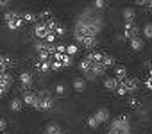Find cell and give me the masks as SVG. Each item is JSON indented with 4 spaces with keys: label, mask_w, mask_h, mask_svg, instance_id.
Listing matches in <instances>:
<instances>
[{
    "label": "cell",
    "mask_w": 152,
    "mask_h": 134,
    "mask_svg": "<svg viewBox=\"0 0 152 134\" xmlns=\"http://www.w3.org/2000/svg\"><path fill=\"white\" fill-rule=\"evenodd\" d=\"M104 27V20L99 15L97 9L93 7H86L79 18L75 20V27H73V38L77 41V45H81L84 39L90 38H99L100 31Z\"/></svg>",
    "instance_id": "6da1fadb"
},
{
    "label": "cell",
    "mask_w": 152,
    "mask_h": 134,
    "mask_svg": "<svg viewBox=\"0 0 152 134\" xmlns=\"http://www.w3.org/2000/svg\"><path fill=\"white\" fill-rule=\"evenodd\" d=\"M54 106H56V98L48 90H38L36 91V104H34L32 109L45 113V111L54 109Z\"/></svg>",
    "instance_id": "7a4b0ae2"
},
{
    "label": "cell",
    "mask_w": 152,
    "mask_h": 134,
    "mask_svg": "<svg viewBox=\"0 0 152 134\" xmlns=\"http://www.w3.org/2000/svg\"><path fill=\"white\" fill-rule=\"evenodd\" d=\"M107 134H131V120L127 114H120L111 120Z\"/></svg>",
    "instance_id": "3957f363"
},
{
    "label": "cell",
    "mask_w": 152,
    "mask_h": 134,
    "mask_svg": "<svg viewBox=\"0 0 152 134\" xmlns=\"http://www.w3.org/2000/svg\"><path fill=\"white\" fill-rule=\"evenodd\" d=\"M72 64H73V57L68 55V54H61L57 50H56V54L50 59V68H52V72L64 70V68H68V66H72Z\"/></svg>",
    "instance_id": "277c9868"
},
{
    "label": "cell",
    "mask_w": 152,
    "mask_h": 134,
    "mask_svg": "<svg viewBox=\"0 0 152 134\" xmlns=\"http://www.w3.org/2000/svg\"><path fill=\"white\" fill-rule=\"evenodd\" d=\"M4 23L9 31H18L22 29V25L25 23L23 22V13H18V11H6L4 13Z\"/></svg>",
    "instance_id": "5b68a950"
},
{
    "label": "cell",
    "mask_w": 152,
    "mask_h": 134,
    "mask_svg": "<svg viewBox=\"0 0 152 134\" xmlns=\"http://www.w3.org/2000/svg\"><path fill=\"white\" fill-rule=\"evenodd\" d=\"M138 88H140V81L136 77H127L125 81H120L118 90H116V95L118 97H127V95L136 93Z\"/></svg>",
    "instance_id": "8992f818"
},
{
    "label": "cell",
    "mask_w": 152,
    "mask_h": 134,
    "mask_svg": "<svg viewBox=\"0 0 152 134\" xmlns=\"http://www.w3.org/2000/svg\"><path fill=\"white\" fill-rule=\"evenodd\" d=\"M140 36V27H138V23L136 22H127V23H124V38L125 39H134V38H138Z\"/></svg>",
    "instance_id": "52a82bcc"
},
{
    "label": "cell",
    "mask_w": 152,
    "mask_h": 134,
    "mask_svg": "<svg viewBox=\"0 0 152 134\" xmlns=\"http://www.w3.org/2000/svg\"><path fill=\"white\" fill-rule=\"evenodd\" d=\"M13 82H15V79H13V75H11L9 72L4 74V75H0V97L7 95V91L11 90Z\"/></svg>",
    "instance_id": "ba28073f"
},
{
    "label": "cell",
    "mask_w": 152,
    "mask_h": 134,
    "mask_svg": "<svg viewBox=\"0 0 152 134\" xmlns=\"http://www.w3.org/2000/svg\"><path fill=\"white\" fill-rule=\"evenodd\" d=\"M18 79H20V86H22V90H23V91L32 90L34 77H32V74H31V72H22V74L18 75Z\"/></svg>",
    "instance_id": "9c48e42d"
},
{
    "label": "cell",
    "mask_w": 152,
    "mask_h": 134,
    "mask_svg": "<svg viewBox=\"0 0 152 134\" xmlns=\"http://www.w3.org/2000/svg\"><path fill=\"white\" fill-rule=\"evenodd\" d=\"M93 116L97 118V122L102 125V123H106L109 118H111V114H109V109H106V107H99L95 113H93Z\"/></svg>",
    "instance_id": "30bf717a"
},
{
    "label": "cell",
    "mask_w": 152,
    "mask_h": 134,
    "mask_svg": "<svg viewBox=\"0 0 152 134\" xmlns=\"http://www.w3.org/2000/svg\"><path fill=\"white\" fill-rule=\"evenodd\" d=\"M11 64H13V63H11V57H9V55L0 54V75H4V74L9 72Z\"/></svg>",
    "instance_id": "8fae6325"
},
{
    "label": "cell",
    "mask_w": 152,
    "mask_h": 134,
    "mask_svg": "<svg viewBox=\"0 0 152 134\" xmlns=\"http://www.w3.org/2000/svg\"><path fill=\"white\" fill-rule=\"evenodd\" d=\"M118 84H120V81L113 75V77H106L104 79V88L107 90V91H113V93H116V90H118Z\"/></svg>",
    "instance_id": "7c38bea8"
},
{
    "label": "cell",
    "mask_w": 152,
    "mask_h": 134,
    "mask_svg": "<svg viewBox=\"0 0 152 134\" xmlns=\"http://www.w3.org/2000/svg\"><path fill=\"white\" fill-rule=\"evenodd\" d=\"M22 100H23V104H25V106L34 107V104H36V91H34V90H27V91H23Z\"/></svg>",
    "instance_id": "4fadbf2b"
},
{
    "label": "cell",
    "mask_w": 152,
    "mask_h": 134,
    "mask_svg": "<svg viewBox=\"0 0 152 134\" xmlns=\"http://www.w3.org/2000/svg\"><path fill=\"white\" fill-rule=\"evenodd\" d=\"M129 47H131L134 52H141V50L145 48V39H143L141 36H138V38H134V39L129 41Z\"/></svg>",
    "instance_id": "5bb4252c"
},
{
    "label": "cell",
    "mask_w": 152,
    "mask_h": 134,
    "mask_svg": "<svg viewBox=\"0 0 152 134\" xmlns=\"http://www.w3.org/2000/svg\"><path fill=\"white\" fill-rule=\"evenodd\" d=\"M115 77H116L118 81H125V79L129 77L125 66H122V64H116V66H115Z\"/></svg>",
    "instance_id": "9a60e30c"
},
{
    "label": "cell",
    "mask_w": 152,
    "mask_h": 134,
    "mask_svg": "<svg viewBox=\"0 0 152 134\" xmlns=\"http://www.w3.org/2000/svg\"><path fill=\"white\" fill-rule=\"evenodd\" d=\"M73 90L77 93H83L86 90V79L84 77H75L73 79Z\"/></svg>",
    "instance_id": "2e32d148"
},
{
    "label": "cell",
    "mask_w": 152,
    "mask_h": 134,
    "mask_svg": "<svg viewBox=\"0 0 152 134\" xmlns=\"http://www.w3.org/2000/svg\"><path fill=\"white\" fill-rule=\"evenodd\" d=\"M23 106H25V104H23V100H22V98H18V97H16V98H13V100L9 102V109H11L13 113H20V111L23 109Z\"/></svg>",
    "instance_id": "e0dca14e"
},
{
    "label": "cell",
    "mask_w": 152,
    "mask_h": 134,
    "mask_svg": "<svg viewBox=\"0 0 152 134\" xmlns=\"http://www.w3.org/2000/svg\"><path fill=\"white\" fill-rule=\"evenodd\" d=\"M124 20H125V23L127 22H136V11L132 7H125L124 9Z\"/></svg>",
    "instance_id": "ac0fdd59"
},
{
    "label": "cell",
    "mask_w": 152,
    "mask_h": 134,
    "mask_svg": "<svg viewBox=\"0 0 152 134\" xmlns=\"http://www.w3.org/2000/svg\"><path fill=\"white\" fill-rule=\"evenodd\" d=\"M43 132H45V134H59V132H63V129H61L57 123H54V122H52V123H48V125L45 127V130H43Z\"/></svg>",
    "instance_id": "d6986e66"
},
{
    "label": "cell",
    "mask_w": 152,
    "mask_h": 134,
    "mask_svg": "<svg viewBox=\"0 0 152 134\" xmlns=\"http://www.w3.org/2000/svg\"><path fill=\"white\" fill-rule=\"evenodd\" d=\"M23 22L25 23H38V15L32 11H25L23 13Z\"/></svg>",
    "instance_id": "ffe728a7"
},
{
    "label": "cell",
    "mask_w": 152,
    "mask_h": 134,
    "mask_svg": "<svg viewBox=\"0 0 152 134\" xmlns=\"http://www.w3.org/2000/svg\"><path fill=\"white\" fill-rule=\"evenodd\" d=\"M141 34H143V38H145V39H152V22H148V23H145V25H143Z\"/></svg>",
    "instance_id": "44dd1931"
},
{
    "label": "cell",
    "mask_w": 152,
    "mask_h": 134,
    "mask_svg": "<svg viewBox=\"0 0 152 134\" xmlns=\"http://www.w3.org/2000/svg\"><path fill=\"white\" fill-rule=\"evenodd\" d=\"M77 52H79V45L77 43H70V45H66V54L68 55H77Z\"/></svg>",
    "instance_id": "7402d4cb"
},
{
    "label": "cell",
    "mask_w": 152,
    "mask_h": 134,
    "mask_svg": "<svg viewBox=\"0 0 152 134\" xmlns=\"http://www.w3.org/2000/svg\"><path fill=\"white\" fill-rule=\"evenodd\" d=\"M54 93H56V97H64L66 95V86L64 84H56V88H54Z\"/></svg>",
    "instance_id": "603a6c76"
},
{
    "label": "cell",
    "mask_w": 152,
    "mask_h": 134,
    "mask_svg": "<svg viewBox=\"0 0 152 134\" xmlns=\"http://www.w3.org/2000/svg\"><path fill=\"white\" fill-rule=\"evenodd\" d=\"M86 125H88L90 129H99V125H100V123L97 122V118H95L93 114H90V116L86 118Z\"/></svg>",
    "instance_id": "cb8c5ba5"
},
{
    "label": "cell",
    "mask_w": 152,
    "mask_h": 134,
    "mask_svg": "<svg viewBox=\"0 0 152 134\" xmlns=\"http://www.w3.org/2000/svg\"><path fill=\"white\" fill-rule=\"evenodd\" d=\"M134 4H138V6H140V7H143V9L152 11V0H136Z\"/></svg>",
    "instance_id": "d4e9b609"
},
{
    "label": "cell",
    "mask_w": 152,
    "mask_h": 134,
    "mask_svg": "<svg viewBox=\"0 0 152 134\" xmlns=\"http://www.w3.org/2000/svg\"><path fill=\"white\" fill-rule=\"evenodd\" d=\"M107 7V2L106 0H95L93 2V9H97V11H102V9H106Z\"/></svg>",
    "instance_id": "484cf974"
},
{
    "label": "cell",
    "mask_w": 152,
    "mask_h": 134,
    "mask_svg": "<svg viewBox=\"0 0 152 134\" xmlns=\"http://www.w3.org/2000/svg\"><path fill=\"white\" fill-rule=\"evenodd\" d=\"M129 104H131L132 107H136V109H140V107H141V100H140V98H134V97H131V98H129Z\"/></svg>",
    "instance_id": "4316f807"
},
{
    "label": "cell",
    "mask_w": 152,
    "mask_h": 134,
    "mask_svg": "<svg viewBox=\"0 0 152 134\" xmlns=\"http://www.w3.org/2000/svg\"><path fill=\"white\" fill-rule=\"evenodd\" d=\"M145 86H147V88L152 91V74H148V77L145 79Z\"/></svg>",
    "instance_id": "83f0119b"
},
{
    "label": "cell",
    "mask_w": 152,
    "mask_h": 134,
    "mask_svg": "<svg viewBox=\"0 0 152 134\" xmlns=\"http://www.w3.org/2000/svg\"><path fill=\"white\" fill-rule=\"evenodd\" d=\"M7 129V122H6V118H0V132H4Z\"/></svg>",
    "instance_id": "f1b7e54d"
},
{
    "label": "cell",
    "mask_w": 152,
    "mask_h": 134,
    "mask_svg": "<svg viewBox=\"0 0 152 134\" xmlns=\"http://www.w3.org/2000/svg\"><path fill=\"white\" fill-rule=\"evenodd\" d=\"M9 6V0H0V9H4Z\"/></svg>",
    "instance_id": "f546056e"
}]
</instances>
